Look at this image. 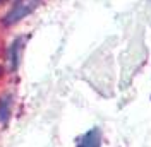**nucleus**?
<instances>
[{
  "label": "nucleus",
  "instance_id": "obj_1",
  "mask_svg": "<svg viewBox=\"0 0 151 147\" xmlns=\"http://www.w3.org/2000/svg\"><path fill=\"white\" fill-rule=\"evenodd\" d=\"M40 4L41 0H16L5 16V24H16L19 21H22L33 10H36Z\"/></svg>",
  "mask_w": 151,
  "mask_h": 147
},
{
  "label": "nucleus",
  "instance_id": "obj_2",
  "mask_svg": "<svg viewBox=\"0 0 151 147\" xmlns=\"http://www.w3.org/2000/svg\"><path fill=\"white\" fill-rule=\"evenodd\" d=\"M101 146V132L100 128H91L89 132H86L83 138L79 140L77 147H100Z\"/></svg>",
  "mask_w": 151,
  "mask_h": 147
},
{
  "label": "nucleus",
  "instance_id": "obj_3",
  "mask_svg": "<svg viewBox=\"0 0 151 147\" xmlns=\"http://www.w3.org/2000/svg\"><path fill=\"white\" fill-rule=\"evenodd\" d=\"M10 115V98H4V99H0V121H5V120L9 118Z\"/></svg>",
  "mask_w": 151,
  "mask_h": 147
},
{
  "label": "nucleus",
  "instance_id": "obj_4",
  "mask_svg": "<svg viewBox=\"0 0 151 147\" xmlns=\"http://www.w3.org/2000/svg\"><path fill=\"white\" fill-rule=\"evenodd\" d=\"M19 43L21 41H14L12 43V46H10V67L12 69H16L19 64V50H21V46H19Z\"/></svg>",
  "mask_w": 151,
  "mask_h": 147
},
{
  "label": "nucleus",
  "instance_id": "obj_5",
  "mask_svg": "<svg viewBox=\"0 0 151 147\" xmlns=\"http://www.w3.org/2000/svg\"><path fill=\"white\" fill-rule=\"evenodd\" d=\"M2 2H5V0H0V4H2Z\"/></svg>",
  "mask_w": 151,
  "mask_h": 147
}]
</instances>
